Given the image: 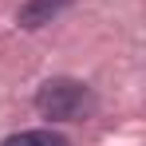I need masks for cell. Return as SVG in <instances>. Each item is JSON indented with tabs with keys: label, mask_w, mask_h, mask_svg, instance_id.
Segmentation results:
<instances>
[{
	"label": "cell",
	"mask_w": 146,
	"mask_h": 146,
	"mask_svg": "<svg viewBox=\"0 0 146 146\" xmlns=\"http://www.w3.org/2000/svg\"><path fill=\"white\" fill-rule=\"evenodd\" d=\"M36 111H40L44 119H51V122H75V119H83V115L95 111V95H91L87 83L67 79V75H55L48 83H40Z\"/></svg>",
	"instance_id": "1"
},
{
	"label": "cell",
	"mask_w": 146,
	"mask_h": 146,
	"mask_svg": "<svg viewBox=\"0 0 146 146\" xmlns=\"http://www.w3.org/2000/svg\"><path fill=\"white\" fill-rule=\"evenodd\" d=\"M67 4H71V0H24L20 12H16V24L20 28H44V24H51Z\"/></svg>",
	"instance_id": "2"
},
{
	"label": "cell",
	"mask_w": 146,
	"mask_h": 146,
	"mask_svg": "<svg viewBox=\"0 0 146 146\" xmlns=\"http://www.w3.org/2000/svg\"><path fill=\"white\" fill-rule=\"evenodd\" d=\"M0 146H67V138L59 130H51V126H40V130H16Z\"/></svg>",
	"instance_id": "3"
}]
</instances>
